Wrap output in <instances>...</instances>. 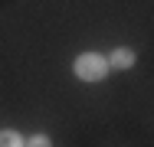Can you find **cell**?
<instances>
[{
    "label": "cell",
    "mask_w": 154,
    "mask_h": 147,
    "mask_svg": "<svg viewBox=\"0 0 154 147\" xmlns=\"http://www.w3.org/2000/svg\"><path fill=\"white\" fill-rule=\"evenodd\" d=\"M108 59L102 56V52H95V49H85V52H79V56L72 59V75L79 79V82H85V85H98V82H105L108 79Z\"/></svg>",
    "instance_id": "cell-1"
},
{
    "label": "cell",
    "mask_w": 154,
    "mask_h": 147,
    "mask_svg": "<svg viewBox=\"0 0 154 147\" xmlns=\"http://www.w3.org/2000/svg\"><path fill=\"white\" fill-rule=\"evenodd\" d=\"M105 59H108V69H115V72H128L138 65V52L131 46H115V49H108Z\"/></svg>",
    "instance_id": "cell-2"
},
{
    "label": "cell",
    "mask_w": 154,
    "mask_h": 147,
    "mask_svg": "<svg viewBox=\"0 0 154 147\" xmlns=\"http://www.w3.org/2000/svg\"><path fill=\"white\" fill-rule=\"evenodd\" d=\"M0 147H23V134L17 128H0Z\"/></svg>",
    "instance_id": "cell-3"
},
{
    "label": "cell",
    "mask_w": 154,
    "mask_h": 147,
    "mask_svg": "<svg viewBox=\"0 0 154 147\" xmlns=\"http://www.w3.org/2000/svg\"><path fill=\"white\" fill-rule=\"evenodd\" d=\"M23 147H53V137L46 131H33L30 137H23Z\"/></svg>",
    "instance_id": "cell-4"
}]
</instances>
